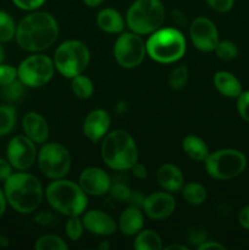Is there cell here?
Wrapping results in <instances>:
<instances>
[{"label":"cell","instance_id":"cell-1","mask_svg":"<svg viewBox=\"0 0 249 250\" xmlns=\"http://www.w3.org/2000/svg\"><path fill=\"white\" fill-rule=\"evenodd\" d=\"M58 37L59 26L53 15L45 11H36L21 20L15 38L23 50L39 53L50 48Z\"/></svg>","mask_w":249,"mask_h":250},{"label":"cell","instance_id":"cell-2","mask_svg":"<svg viewBox=\"0 0 249 250\" xmlns=\"http://www.w3.org/2000/svg\"><path fill=\"white\" fill-rule=\"evenodd\" d=\"M7 203L20 214L36 211L43 200V187L36 176L21 171L12 173L4 186Z\"/></svg>","mask_w":249,"mask_h":250},{"label":"cell","instance_id":"cell-3","mask_svg":"<svg viewBox=\"0 0 249 250\" xmlns=\"http://www.w3.org/2000/svg\"><path fill=\"white\" fill-rule=\"evenodd\" d=\"M103 161L116 171L131 170L138 161V148L133 137L124 129L107 132L102 139Z\"/></svg>","mask_w":249,"mask_h":250},{"label":"cell","instance_id":"cell-4","mask_svg":"<svg viewBox=\"0 0 249 250\" xmlns=\"http://www.w3.org/2000/svg\"><path fill=\"white\" fill-rule=\"evenodd\" d=\"M45 197L55 211L66 216H80L88 205L87 194L80 185L65 178L53 180L46 187Z\"/></svg>","mask_w":249,"mask_h":250},{"label":"cell","instance_id":"cell-5","mask_svg":"<svg viewBox=\"0 0 249 250\" xmlns=\"http://www.w3.org/2000/svg\"><path fill=\"white\" fill-rule=\"evenodd\" d=\"M146 55L159 63H172L185 56L187 44L182 32L177 28H159L145 42Z\"/></svg>","mask_w":249,"mask_h":250},{"label":"cell","instance_id":"cell-6","mask_svg":"<svg viewBox=\"0 0 249 250\" xmlns=\"http://www.w3.org/2000/svg\"><path fill=\"white\" fill-rule=\"evenodd\" d=\"M165 21V7L160 0H136L126 15L128 28L139 36H146L161 28Z\"/></svg>","mask_w":249,"mask_h":250},{"label":"cell","instance_id":"cell-7","mask_svg":"<svg viewBox=\"0 0 249 250\" xmlns=\"http://www.w3.org/2000/svg\"><path fill=\"white\" fill-rule=\"evenodd\" d=\"M55 70L66 78L84 72L90 61L89 49L80 41H66L56 48L54 54Z\"/></svg>","mask_w":249,"mask_h":250},{"label":"cell","instance_id":"cell-8","mask_svg":"<svg viewBox=\"0 0 249 250\" xmlns=\"http://www.w3.org/2000/svg\"><path fill=\"white\" fill-rule=\"evenodd\" d=\"M204 163L208 175L216 180L227 181L243 172L247 159L243 153L236 149H220L209 154Z\"/></svg>","mask_w":249,"mask_h":250},{"label":"cell","instance_id":"cell-9","mask_svg":"<svg viewBox=\"0 0 249 250\" xmlns=\"http://www.w3.org/2000/svg\"><path fill=\"white\" fill-rule=\"evenodd\" d=\"M41 172L50 180L63 178L71 170L70 153L60 143H45L37 155Z\"/></svg>","mask_w":249,"mask_h":250},{"label":"cell","instance_id":"cell-10","mask_svg":"<svg viewBox=\"0 0 249 250\" xmlns=\"http://www.w3.org/2000/svg\"><path fill=\"white\" fill-rule=\"evenodd\" d=\"M55 65L53 59L44 54H34L20 63L17 78L26 87L38 88L45 85L53 78Z\"/></svg>","mask_w":249,"mask_h":250},{"label":"cell","instance_id":"cell-11","mask_svg":"<svg viewBox=\"0 0 249 250\" xmlns=\"http://www.w3.org/2000/svg\"><path fill=\"white\" fill-rule=\"evenodd\" d=\"M145 55V42L134 32H122L115 42L114 56L121 67H137L143 62Z\"/></svg>","mask_w":249,"mask_h":250},{"label":"cell","instance_id":"cell-12","mask_svg":"<svg viewBox=\"0 0 249 250\" xmlns=\"http://www.w3.org/2000/svg\"><path fill=\"white\" fill-rule=\"evenodd\" d=\"M6 156L14 168L19 171L28 170L37 159L36 143L26 134L14 137L7 144Z\"/></svg>","mask_w":249,"mask_h":250},{"label":"cell","instance_id":"cell-13","mask_svg":"<svg viewBox=\"0 0 249 250\" xmlns=\"http://www.w3.org/2000/svg\"><path fill=\"white\" fill-rule=\"evenodd\" d=\"M189 36L193 45L200 51L210 53L215 50L220 42L219 32L214 22L207 17H197L189 26Z\"/></svg>","mask_w":249,"mask_h":250},{"label":"cell","instance_id":"cell-14","mask_svg":"<svg viewBox=\"0 0 249 250\" xmlns=\"http://www.w3.org/2000/svg\"><path fill=\"white\" fill-rule=\"evenodd\" d=\"M111 178L103 168L87 167L81 172L78 185L87 195L102 197L109 193Z\"/></svg>","mask_w":249,"mask_h":250},{"label":"cell","instance_id":"cell-15","mask_svg":"<svg viewBox=\"0 0 249 250\" xmlns=\"http://www.w3.org/2000/svg\"><path fill=\"white\" fill-rule=\"evenodd\" d=\"M143 210L151 220H164L173 214L176 200L170 192H156L144 198Z\"/></svg>","mask_w":249,"mask_h":250},{"label":"cell","instance_id":"cell-16","mask_svg":"<svg viewBox=\"0 0 249 250\" xmlns=\"http://www.w3.org/2000/svg\"><path fill=\"white\" fill-rule=\"evenodd\" d=\"M111 119L106 110L95 109L85 116L83 121V133L92 143L102 141L109 132Z\"/></svg>","mask_w":249,"mask_h":250},{"label":"cell","instance_id":"cell-17","mask_svg":"<svg viewBox=\"0 0 249 250\" xmlns=\"http://www.w3.org/2000/svg\"><path fill=\"white\" fill-rule=\"evenodd\" d=\"M82 222L88 232L100 237L111 236L117 229L116 222L109 214L97 209L85 212L82 217Z\"/></svg>","mask_w":249,"mask_h":250},{"label":"cell","instance_id":"cell-18","mask_svg":"<svg viewBox=\"0 0 249 250\" xmlns=\"http://www.w3.org/2000/svg\"><path fill=\"white\" fill-rule=\"evenodd\" d=\"M22 128L24 134L36 144H44L48 141V122L38 112H27L22 120Z\"/></svg>","mask_w":249,"mask_h":250},{"label":"cell","instance_id":"cell-19","mask_svg":"<svg viewBox=\"0 0 249 250\" xmlns=\"http://www.w3.org/2000/svg\"><path fill=\"white\" fill-rule=\"evenodd\" d=\"M156 178L161 188L170 193H177L182 190L185 186V177L180 168L173 164H164L159 167Z\"/></svg>","mask_w":249,"mask_h":250},{"label":"cell","instance_id":"cell-20","mask_svg":"<svg viewBox=\"0 0 249 250\" xmlns=\"http://www.w3.org/2000/svg\"><path fill=\"white\" fill-rule=\"evenodd\" d=\"M143 225L144 216L139 208L129 205V208H127L120 215L119 229L121 233L124 234V236H136L139 231L143 229Z\"/></svg>","mask_w":249,"mask_h":250},{"label":"cell","instance_id":"cell-21","mask_svg":"<svg viewBox=\"0 0 249 250\" xmlns=\"http://www.w3.org/2000/svg\"><path fill=\"white\" fill-rule=\"evenodd\" d=\"M97 24L102 31L111 34L122 33L124 29V21L121 14L110 7L100 10L97 16Z\"/></svg>","mask_w":249,"mask_h":250},{"label":"cell","instance_id":"cell-22","mask_svg":"<svg viewBox=\"0 0 249 250\" xmlns=\"http://www.w3.org/2000/svg\"><path fill=\"white\" fill-rule=\"evenodd\" d=\"M215 88L227 98H238L242 93V84L237 77L227 71H219L214 76Z\"/></svg>","mask_w":249,"mask_h":250},{"label":"cell","instance_id":"cell-23","mask_svg":"<svg viewBox=\"0 0 249 250\" xmlns=\"http://www.w3.org/2000/svg\"><path fill=\"white\" fill-rule=\"evenodd\" d=\"M182 149L186 155L194 161H205L210 154L207 143L194 134H189L183 138Z\"/></svg>","mask_w":249,"mask_h":250},{"label":"cell","instance_id":"cell-24","mask_svg":"<svg viewBox=\"0 0 249 250\" xmlns=\"http://www.w3.org/2000/svg\"><path fill=\"white\" fill-rule=\"evenodd\" d=\"M133 247L137 250H160L163 248V241L153 229H142L136 234Z\"/></svg>","mask_w":249,"mask_h":250},{"label":"cell","instance_id":"cell-25","mask_svg":"<svg viewBox=\"0 0 249 250\" xmlns=\"http://www.w3.org/2000/svg\"><path fill=\"white\" fill-rule=\"evenodd\" d=\"M183 199L190 205H202L207 200V189L198 182H189L182 188Z\"/></svg>","mask_w":249,"mask_h":250},{"label":"cell","instance_id":"cell-26","mask_svg":"<svg viewBox=\"0 0 249 250\" xmlns=\"http://www.w3.org/2000/svg\"><path fill=\"white\" fill-rule=\"evenodd\" d=\"M71 88L76 97L81 98V99H88L94 93V85L93 82L84 75H77L73 78H71Z\"/></svg>","mask_w":249,"mask_h":250},{"label":"cell","instance_id":"cell-27","mask_svg":"<svg viewBox=\"0 0 249 250\" xmlns=\"http://www.w3.org/2000/svg\"><path fill=\"white\" fill-rule=\"evenodd\" d=\"M16 109L11 105H0V136H6L16 125Z\"/></svg>","mask_w":249,"mask_h":250},{"label":"cell","instance_id":"cell-28","mask_svg":"<svg viewBox=\"0 0 249 250\" xmlns=\"http://www.w3.org/2000/svg\"><path fill=\"white\" fill-rule=\"evenodd\" d=\"M17 26L11 15L0 10V42H9L16 36Z\"/></svg>","mask_w":249,"mask_h":250},{"label":"cell","instance_id":"cell-29","mask_svg":"<svg viewBox=\"0 0 249 250\" xmlns=\"http://www.w3.org/2000/svg\"><path fill=\"white\" fill-rule=\"evenodd\" d=\"M37 250H67V244L58 236L54 234H45L42 236L34 244Z\"/></svg>","mask_w":249,"mask_h":250},{"label":"cell","instance_id":"cell-30","mask_svg":"<svg viewBox=\"0 0 249 250\" xmlns=\"http://www.w3.org/2000/svg\"><path fill=\"white\" fill-rule=\"evenodd\" d=\"M24 89L26 85L16 78L14 82L1 87V95L7 102H17L24 95Z\"/></svg>","mask_w":249,"mask_h":250},{"label":"cell","instance_id":"cell-31","mask_svg":"<svg viewBox=\"0 0 249 250\" xmlns=\"http://www.w3.org/2000/svg\"><path fill=\"white\" fill-rule=\"evenodd\" d=\"M188 77H189V72L186 66L180 65L175 67L171 72L170 77H168V84L172 89L180 90L186 87L188 82Z\"/></svg>","mask_w":249,"mask_h":250},{"label":"cell","instance_id":"cell-32","mask_svg":"<svg viewBox=\"0 0 249 250\" xmlns=\"http://www.w3.org/2000/svg\"><path fill=\"white\" fill-rule=\"evenodd\" d=\"M215 53H216L217 58L221 59L224 61H231L238 55V49H237L236 44L231 41H222L219 42L215 48Z\"/></svg>","mask_w":249,"mask_h":250},{"label":"cell","instance_id":"cell-33","mask_svg":"<svg viewBox=\"0 0 249 250\" xmlns=\"http://www.w3.org/2000/svg\"><path fill=\"white\" fill-rule=\"evenodd\" d=\"M66 236L71 239V241H78L82 237L83 231H84V226H83L82 220L78 216H70L65 225Z\"/></svg>","mask_w":249,"mask_h":250},{"label":"cell","instance_id":"cell-34","mask_svg":"<svg viewBox=\"0 0 249 250\" xmlns=\"http://www.w3.org/2000/svg\"><path fill=\"white\" fill-rule=\"evenodd\" d=\"M110 195L116 202H128L129 197L132 194V190L129 189L128 186L124 182H115L111 183V187L109 189Z\"/></svg>","mask_w":249,"mask_h":250},{"label":"cell","instance_id":"cell-35","mask_svg":"<svg viewBox=\"0 0 249 250\" xmlns=\"http://www.w3.org/2000/svg\"><path fill=\"white\" fill-rule=\"evenodd\" d=\"M17 78V68L11 65H1L0 63V87L14 82Z\"/></svg>","mask_w":249,"mask_h":250},{"label":"cell","instance_id":"cell-36","mask_svg":"<svg viewBox=\"0 0 249 250\" xmlns=\"http://www.w3.org/2000/svg\"><path fill=\"white\" fill-rule=\"evenodd\" d=\"M237 102V107H238V112L242 116L244 121L249 124V90L247 92H242Z\"/></svg>","mask_w":249,"mask_h":250},{"label":"cell","instance_id":"cell-37","mask_svg":"<svg viewBox=\"0 0 249 250\" xmlns=\"http://www.w3.org/2000/svg\"><path fill=\"white\" fill-rule=\"evenodd\" d=\"M36 222L43 227H53L58 224V217L50 211H41L37 214Z\"/></svg>","mask_w":249,"mask_h":250},{"label":"cell","instance_id":"cell-38","mask_svg":"<svg viewBox=\"0 0 249 250\" xmlns=\"http://www.w3.org/2000/svg\"><path fill=\"white\" fill-rule=\"evenodd\" d=\"M209 6L217 12H227L233 6L234 0H207Z\"/></svg>","mask_w":249,"mask_h":250},{"label":"cell","instance_id":"cell-39","mask_svg":"<svg viewBox=\"0 0 249 250\" xmlns=\"http://www.w3.org/2000/svg\"><path fill=\"white\" fill-rule=\"evenodd\" d=\"M17 7L26 11H33L41 7L45 2V0H12Z\"/></svg>","mask_w":249,"mask_h":250},{"label":"cell","instance_id":"cell-40","mask_svg":"<svg viewBox=\"0 0 249 250\" xmlns=\"http://www.w3.org/2000/svg\"><path fill=\"white\" fill-rule=\"evenodd\" d=\"M12 175V166L9 160L0 158V181H6Z\"/></svg>","mask_w":249,"mask_h":250},{"label":"cell","instance_id":"cell-41","mask_svg":"<svg viewBox=\"0 0 249 250\" xmlns=\"http://www.w3.org/2000/svg\"><path fill=\"white\" fill-rule=\"evenodd\" d=\"M171 17H172V21L175 22L177 26L185 27L186 24H187V17H186V15L183 14L182 11H180V10H173V11L171 12Z\"/></svg>","mask_w":249,"mask_h":250},{"label":"cell","instance_id":"cell-42","mask_svg":"<svg viewBox=\"0 0 249 250\" xmlns=\"http://www.w3.org/2000/svg\"><path fill=\"white\" fill-rule=\"evenodd\" d=\"M131 171L137 178H145L146 176H148V170H146V167L143 164H139L138 161L132 166Z\"/></svg>","mask_w":249,"mask_h":250},{"label":"cell","instance_id":"cell-43","mask_svg":"<svg viewBox=\"0 0 249 250\" xmlns=\"http://www.w3.org/2000/svg\"><path fill=\"white\" fill-rule=\"evenodd\" d=\"M238 221L243 229H249V205L244 207L238 214Z\"/></svg>","mask_w":249,"mask_h":250},{"label":"cell","instance_id":"cell-44","mask_svg":"<svg viewBox=\"0 0 249 250\" xmlns=\"http://www.w3.org/2000/svg\"><path fill=\"white\" fill-rule=\"evenodd\" d=\"M189 242L192 244H195V246H199L203 242L207 241V237H205V233L203 231H192L190 232L189 237H188Z\"/></svg>","mask_w":249,"mask_h":250},{"label":"cell","instance_id":"cell-45","mask_svg":"<svg viewBox=\"0 0 249 250\" xmlns=\"http://www.w3.org/2000/svg\"><path fill=\"white\" fill-rule=\"evenodd\" d=\"M144 198L145 197H143V194H142L141 192H133V190H132V194H131V197H129L128 202L127 203H129V205H131V207L141 208V207H143Z\"/></svg>","mask_w":249,"mask_h":250},{"label":"cell","instance_id":"cell-46","mask_svg":"<svg viewBox=\"0 0 249 250\" xmlns=\"http://www.w3.org/2000/svg\"><path fill=\"white\" fill-rule=\"evenodd\" d=\"M208 249L225 250L226 248H225L221 243H217V242H211V241H204L202 244L198 246V250H208Z\"/></svg>","mask_w":249,"mask_h":250},{"label":"cell","instance_id":"cell-47","mask_svg":"<svg viewBox=\"0 0 249 250\" xmlns=\"http://www.w3.org/2000/svg\"><path fill=\"white\" fill-rule=\"evenodd\" d=\"M6 197H5V193L0 189V216L5 212V209H6Z\"/></svg>","mask_w":249,"mask_h":250},{"label":"cell","instance_id":"cell-48","mask_svg":"<svg viewBox=\"0 0 249 250\" xmlns=\"http://www.w3.org/2000/svg\"><path fill=\"white\" fill-rule=\"evenodd\" d=\"M103 1H104V0H83V2H84V4L89 7L99 6Z\"/></svg>","mask_w":249,"mask_h":250},{"label":"cell","instance_id":"cell-49","mask_svg":"<svg viewBox=\"0 0 249 250\" xmlns=\"http://www.w3.org/2000/svg\"><path fill=\"white\" fill-rule=\"evenodd\" d=\"M166 250H188V247L183 246V244H171L165 248Z\"/></svg>","mask_w":249,"mask_h":250},{"label":"cell","instance_id":"cell-50","mask_svg":"<svg viewBox=\"0 0 249 250\" xmlns=\"http://www.w3.org/2000/svg\"><path fill=\"white\" fill-rule=\"evenodd\" d=\"M7 246H9V239L2 236V234H0V248H5Z\"/></svg>","mask_w":249,"mask_h":250},{"label":"cell","instance_id":"cell-51","mask_svg":"<svg viewBox=\"0 0 249 250\" xmlns=\"http://www.w3.org/2000/svg\"><path fill=\"white\" fill-rule=\"evenodd\" d=\"M98 248H99L100 250H109L110 249V243L107 241H103L102 243L98 246Z\"/></svg>","mask_w":249,"mask_h":250},{"label":"cell","instance_id":"cell-52","mask_svg":"<svg viewBox=\"0 0 249 250\" xmlns=\"http://www.w3.org/2000/svg\"><path fill=\"white\" fill-rule=\"evenodd\" d=\"M2 60H4V49L0 45V63L2 62Z\"/></svg>","mask_w":249,"mask_h":250}]
</instances>
